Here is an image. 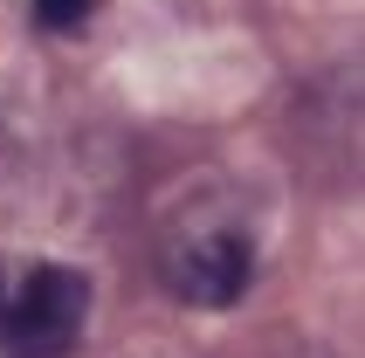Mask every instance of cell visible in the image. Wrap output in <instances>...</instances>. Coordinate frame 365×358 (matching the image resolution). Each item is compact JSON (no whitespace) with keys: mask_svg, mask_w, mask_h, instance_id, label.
Segmentation results:
<instances>
[{"mask_svg":"<svg viewBox=\"0 0 365 358\" xmlns=\"http://www.w3.org/2000/svg\"><path fill=\"white\" fill-rule=\"evenodd\" d=\"M35 21L48 35H76L83 21H90V0H35Z\"/></svg>","mask_w":365,"mask_h":358,"instance_id":"3957f363","label":"cell"},{"mask_svg":"<svg viewBox=\"0 0 365 358\" xmlns=\"http://www.w3.org/2000/svg\"><path fill=\"white\" fill-rule=\"evenodd\" d=\"M165 290L180 303H200V310H221L248 290L255 276V241L242 227H193V235H173L165 241Z\"/></svg>","mask_w":365,"mask_h":358,"instance_id":"7a4b0ae2","label":"cell"},{"mask_svg":"<svg viewBox=\"0 0 365 358\" xmlns=\"http://www.w3.org/2000/svg\"><path fill=\"white\" fill-rule=\"evenodd\" d=\"M90 324V282L76 269H35L21 290H0V358H69Z\"/></svg>","mask_w":365,"mask_h":358,"instance_id":"6da1fadb","label":"cell"}]
</instances>
